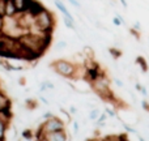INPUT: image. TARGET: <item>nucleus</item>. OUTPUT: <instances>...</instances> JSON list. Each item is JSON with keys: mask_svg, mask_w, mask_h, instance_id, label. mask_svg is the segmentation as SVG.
Instances as JSON below:
<instances>
[{"mask_svg": "<svg viewBox=\"0 0 149 141\" xmlns=\"http://www.w3.org/2000/svg\"><path fill=\"white\" fill-rule=\"evenodd\" d=\"M51 116H52L51 113H46V114H43V116H42V118H43V119H49V118H51Z\"/></svg>", "mask_w": 149, "mask_h": 141, "instance_id": "35", "label": "nucleus"}, {"mask_svg": "<svg viewBox=\"0 0 149 141\" xmlns=\"http://www.w3.org/2000/svg\"><path fill=\"white\" fill-rule=\"evenodd\" d=\"M7 129H8V123H5L1 118H0V139L5 141V135H7Z\"/></svg>", "mask_w": 149, "mask_h": 141, "instance_id": "14", "label": "nucleus"}, {"mask_svg": "<svg viewBox=\"0 0 149 141\" xmlns=\"http://www.w3.org/2000/svg\"><path fill=\"white\" fill-rule=\"evenodd\" d=\"M22 137L26 140H30V139H33V133H31L30 129H25V131L22 132Z\"/></svg>", "mask_w": 149, "mask_h": 141, "instance_id": "22", "label": "nucleus"}, {"mask_svg": "<svg viewBox=\"0 0 149 141\" xmlns=\"http://www.w3.org/2000/svg\"><path fill=\"white\" fill-rule=\"evenodd\" d=\"M46 139L49 141H68V135L65 132V129L63 131H58V132H52V133H47L45 135Z\"/></svg>", "mask_w": 149, "mask_h": 141, "instance_id": "5", "label": "nucleus"}, {"mask_svg": "<svg viewBox=\"0 0 149 141\" xmlns=\"http://www.w3.org/2000/svg\"><path fill=\"white\" fill-rule=\"evenodd\" d=\"M94 141H106V140H105V137H103V139H94Z\"/></svg>", "mask_w": 149, "mask_h": 141, "instance_id": "39", "label": "nucleus"}, {"mask_svg": "<svg viewBox=\"0 0 149 141\" xmlns=\"http://www.w3.org/2000/svg\"><path fill=\"white\" fill-rule=\"evenodd\" d=\"M12 102H10V98L5 94L3 90H0V111L1 110H5V108L10 107Z\"/></svg>", "mask_w": 149, "mask_h": 141, "instance_id": "9", "label": "nucleus"}, {"mask_svg": "<svg viewBox=\"0 0 149 141\" xmlns=\"http://www.w3.org/2000/svg\"><path fill=\"white\" fill-rule=\"evenodd\" d=\"M3 26H4V16H0V30H3Z\"/></svg>", "mask_w": 149, "mask_h": 141, "instance_id": "33", "label": "nucleus"}, {"mask_svg": "<svg viewBox=\"0 0 149 141\" xmlns=\"http://www.w3.org/2000/svg\"><path fill=\"white\" fill-rule=\"evenodd\" d=\"M65 129V124L59 116L52 115L51 118L45 119L43 123L39 126L38 132H37V137L45 136L47 133H52V132H58V131H63Z\"/></svg>", "mask_w": 149, "mask_h": 141, "instance_id": "3", "label": "nucleus"}, {"mask_svg": "<svg viewBox=\"0 0 149 141\" xmlns=\"http://www.w3.org/2000/svg\"><path fill=\"white\" fill-rule=\"evenodd\" d=\"M82 55L88 59H94V50L90 46H84L82 47Z\"/></svg>", "mask_w": 149, "mask_h": 141, "instance_id": "13", "label": "nucleus"}, {"mask_svg": "<svg viewBox=\"0 0 149 141\" xmlns=\"http://www.w3.org/2000/svg\"><path fill=\"white\" fill-rule=\"evenodd\" d=\"M55 28L54 13L45 8L42 12L34 16V25L30 29L31 33H52Z\"/></svg>", "mask_w": 149, "mask_h": 141, "instance_id": "1", "label": "nucleus"}, {"mask_svg": "<svg viewBox=\"0 0 149 141\" xmlns=\"http://www.w3.org/2000/svg\"><path fill=\"white\" fill-rule=\"evenodd\" d=\"M107 114L106 113H102L101 114L100 116H98V119L95 122H97V126H103V124H105V122H106V119H107Z\"/></svg>", "mask_w": 149, "mask_h": 141, "instance_id": "19", "label": "nucleus"}, {"mask_svg": "<svg viewBox=\"0 0 149 141\" xmlns=\"http://www.w3.org/2000/svg\"><path fill=\"white\" fill-rule=\"evenodd\" d=\"M140 93H141L144 97H148V90H147V88L143 85V88H141V90H140Z\"/></svg>", "mask_w": 149, "mask_h": 141, "instance_id": "30", "label": "nucleus"}, {"mask_svg": "<svg viewBox=\"0 0 149 141\" xmlns=\"http://www.w3.org/2000/svg\"><path fill=\"white\" fill-rule=\"evenodd\" d=\"M17 9H16L15 4H13L12 0H7V3H5V16H8V17H15V16H17Z\"/></svg>", "mask_w": 149, "mask_h": 141, "instance_id": "8", "label": "nucleus"}, {"mask_svg": "<svg viewBox=\"0 0 149 141\" xmlns=\"http://www.w3.org/2000/svg\"><path fill=\"white\" fill-rule=\"evenodd\" d=\"M43 9H45V7H43L42 3L37 1V0H30V4H29V8H28L26 12L30 13V15L34 17V16H37L39 12H42Z\"/></svg>", "mask_w": 149, "mask_h": 141, "instance_id": "6", "label": "nucleus"}, {"mask_svg": "<svg viewBox=\"0 0 149 141\" xmlns=\"http://www.w3.org/2000/svg\"><path fill=\"white\" fill-rule=\"evenodd\" d=\"M26 106H28V108L33 110V108H36V107H37V103L34 102L33 99H28V101H26Z\"/></svg>", "mask_w": 149, "mask_h": 141, "instance_id": "23", "label": "nucleus"}, {"mask_svg": "<svg viewBox=\"0 0 149 141\" xmlns=\"http://www.w3.org/2000/svg\"><path fill=\"white\" fill-rule=\"evenodd\" d=\"M123 127H124V129H126L127 132H130V133H136V129H134L131 126H128V124L123 123Z\"/></svg>", "mask_w": 149, "mask_h": 141, "instance_id": "25", "label": "nucleus"}, {"mask_svg": "<svg viewBox=\"0 0 149 141\" xmlns=\"http://www.w3.org/2000/svg\"><path fill=\"white\" fill-rule=\"evenodd\" d=\"M68 1H70L71 4L73 5V7H76V8H81V5H80V3L77 1V0H68Z\"/></svg>", "mask_w": 149, "mask_h": 141, "instance_id": "29", "label": "nucleus"}, {"mask_svg": "<svg viewBox=\"0 0 149 141\" xmlns=\"http://www.w3.org/2000/svg\"><path fill=\"white\" fill-rule=\"evenodd\" d=\"M116 17H118V18H119V20H120V21H122V22H123V24H124V18H123V17H122V16H120V15H119V13H116Z\"/></svg>", "mask_w": 149, "mask_h": 141, "instance_id": "38", "label": "nucleus"}, {"mask_svg": "<svg viewBox=\"0 0 149 141\" xmlns=\"http://www.w3.org/2000/svg\"><path fill=\"white\" fill-rule=\"evenodd\" d=\"M0 90H3V89H1V84H0Z\"/></svg>", "mask_w": 149, "mask_h": 141, "instance_id": "42", "label": "nucleus"}, {"mask_svg": "<svg viewBox=\"0 0 149 141\" xmlns=\"http://www.w3.org/2000/svg\"><path fill=\"white\" fill-rule=\"evenodd\" d=\"M51 68L58 73L59 76L64 77V78H76V71H77V64L73 62H70L67 59H56L51 63Z\"/></svg>", "mask_w": 149, "mask_h": 141, "instance_id": "2", "label": "nucleus"}, {"mask_svg": "<svg viewBox=\"0 0 149 141\" xmlns=\"http://www.w3.org/2000/svg\"><path fill=\"white\" fill-rule=\"evenodd\" d=\"M109 52H110V55L114 58V59H120L122 58V55H123V52H122V50L120 49H118V47H115V46H111V47H109Z\"/></svg>", "mask_w": 149, "mask_h": 141, "instance_id": "12", "label": "nucleus"}, {"mask_svg": "<svg viewBox=\"0 0 149 141\" xmlns=\"http://www.w3.org/2000/svg\"><path fill=\"white\" fill-rule=\"evenodd\" d=\"M12 1L17 9V13H25L30 4V0H12Z\"/></svg>", "mask_w": 149, "mask_h": 141, "instance_id": "7", "label": "nucleus"}, {"mask_svg": "<svg viewBox=\"0 0 149 141\" xmlns=\"http://www.w3.org/2000/svg\"><path fill=\"white\" fill-rule=\"evenodd\" d=\"M60 114H62V120L64 122V124H68L71 123V120H72V118H71V113H68L67 110H64V108H60Z\"/></svg>", "mask_w": 149, "mask_h": 141, "instance_id": "15", "label": "nucleus"}, {"mask_svg": "<svg viewBox=\"0 0 149 141\" xmlns=\"http://www.w3.org/2000/svg\"><path fill=\"white\" fill-rule=\"evenodd\" d=\"M100 115H101L100 108H93V110L89 113V119H90V120H97Z\"/></svg>", "mask_w": 149, "mask_h": 141, "instance_id": "16", "label": "nucleus"}, {"mask_svg": "<svg viewBox=\"0 0 149 141\" xmlns=\"http://www.w3.org/2000/svg\"><path fill=\"white\" fill-rule=\"evenodd\" d=\"M135 62H136V64L140 67V69H141L143 73H148V71H149V64H148L147 59H145L144 56L139 55V56L135 59Z\"/></svg>", "mask_w": 149, "mask_h": 141, "instance_id": "10", "label": "nucleus"}, {"mask_svg": "<svg viewBox=\"0 0 149 141\" xmlns=\"http://www.w3.org/2000/svg\"><path fill=\"white\" fill-rule=\"evenodd\" d=\"M106 74V71L102 69V67H101L100 63H97V64L94 65L93 68H89V69H86L85 72V77H84V81H86L88 84H92V82L97 81L100 77L105 76Z\"/></svg>", "mask_w": 149, "mask_h": 141, "instance_id": "4", "label": "nucleus"}, {"mask_svg": "<svg viewBox=\"0 0 149 141\" xmlns=\"http://www.w3.org/2000/svg\"><path fill=\"white\" fill-rule=\"evenodd\" d=\"M148 39H149V37H148Z\"/></svg>", "mask_w": 149, "mask_h": 141, "instance_id": "43", "label": "nucleus"}, {"mask_svg": "<svg viewBox=\"0 0 149 141\" xmlns=\"http://www.w3.org/2000/svg\"><path fill=\"white\" fill-rule=\"evenodd\" d=\"M54 1H55V5H56V8L60 10V12L63 13V16H64V17L73 18V17H72V15H71V13H70V10L67 9V7H65V5L63 4V1H62V0H54Z\"/></svg>", "mask_w": 149, "mask_h": 141, "instance_id": "11", "label": "nucleus"}, {"mask_svg": "<svg viewBox=\"0 0 149 141\" xmlns=\"http://www.w3.org/2000/svg\"><path fill=\"white\" fill-rule=\"evenodd\" d=\"M141 88H143V85L140 84V82H136V84H135V89H136L137 92H140V90H141Z\"/></svg>", "mask_w": 149, "mask_h": 141, "instance_id": "32", "label": "nucleus"}, {"mask_svg": "<svg viewBox=\"0 0 149 141\" xmlns=\"http://www.w3.org/2000/svg\"><path fill=\"white\" fill-rule=\"evenodd\" d=\"M67 47V42L65 41H60V42H58V44L55 46V50L56 51H59V50H63V49H65Z\"/></svg>", "mask_w": 149, "mask_h": 141, "instance_id": "21", "label": "nucleus"}, {"mask_svg": "<svg viewBox=\"0 0 149 141\" xmlns=\"http://www.w3.org/2000/svg\"><path fill=\"white\" fill-rule=\"evenodd\" d=\"M139 141H145V140L143 139V137H141V136H140V135H139Z\"/></svg>", "mask_w": 149, "mask_h": 141, "instance_id": "40", "label": "nucleus"}, {"mask_svg": "<svg viewBox=\"0 0 149 141\" xmlns=\"http://www.w3.org/2000/svg\"><path fill=\"white\" fill-rule=\"evenodd\" d=\"M114 82L116 84V86H118V88H123V86H124V84H123V81H122V80L115 78V80H114Z\"/></svg>", "mask_w": 149, "mask_h": 141, "instance_id": "28", "label": "nucleus"}, {"mask_svg": "<svg viewBox=\"0 0 149 141\" xmlns=\"http://www.w3.org/2000/svg\"><path fill=\"white\" fill-rule=\"evenodd\" d=\"M85 141H94V139H88V140H85Z\"/></svg>", "mask_w": 149, "mask_h": 141, "instance_id": "41", "label": "nucleus"}, {"mask_svg": "<svg viewBox=\"0 0 149 141\" xmlns=\"http://www.w3.org/2000/svg\"><path fill=\"white\" fill-rule=\"evenodd\" d=\"M73 132L74 133L79 132V123H77V122H73Z\"/></svg>", "mask_w": 149, "mask_h": 141, "instance_id": "31", "label": "nucleus"}, {"mask_svg": "<svg viewBox=\"0 0 149 141\" xmlns=\"http://www.w3.org/2000/svg\"><path fill=\"white\" fill-rule=\"evenodd\" d=\"M128 31H130V34H131V35L134 37L135 39H136V41H140V39H141V34H140L141 31L135 30V29L132 28V26H131V28H128Z\"/></svg>", "mask_w": 149, "mask_h": 141, "instance_id": "17", "label": "nucleus"}, {"mask_svg": "<svg viewBox=\"0 0 149 141\" xmlns=\"http://www.w3.org/2000/svg\"><path fill=\"white\" fill-rule=\"evenodd\" d=\"M64 24L68 29H72V30H76V26H74V20L73 18H68L64 17Z\"/></svg>", "mask_w": 149, "mask_h": 141, "instance_id": "18", "label": "nucleus"}, {"mask_svg": "<svg viewBox=\"0 0 149 141\" xmlns=\"http://www.w3.org/2000/svg\"><path fill=\"white\" fill-rule=\"evenodd\" d=\"M37 141H49L46 139V136H41V137H37Z\"/></svg>", "mask_w": 149, "mask_h": 141, "instance_id": "36", "label": "nucleus"}, {"mask_svg": "<svg viewBox=\"0 0 149 141\" xmlns=\"http://www.w3.org/2000/svg\"><path fill=\"white\" fill-rule=\"evenodd\" d=\"M105 113L107 114L110 118H115V116H116V111L114 110V108H111V107H106L105 108Z\"/></svg>", "mask_w": 149, "mask_h": 141, "instance_id": "20", "label": "nucleus"}, {"mask_svg": "<svg viewBox=\"0 0 149 141\" xmlns=\"http://www.w3.org/2000/svg\"><path fill=\"white\" fill-rule=\"evenodd\" d=\"M141 107H143V110H145L147 113H149V102L147 99H143L141 101Z\"/></svg>", "mask_w": 149, "mask_h": 141, "instance_id": "24", "label": "nucleus"}, {"mask_svg": "<svg viewBox=\"0 0 149 141\" xmlns=\"http://www.w3.org/2000/svg\"><path fill=\"white\" fill-rule=\"evenodd\" d=\"M76 107H74V106H71V108H70V113L71 114H76Z\"/></svg>", "mask_w": 149, "mask_h": 141, "instance_id": "37", "label": "nucleus"}, {"mask_svg": "<svg viewBox=\"0 0 149 141\" xmlns=\"http://www.w3.org/2000/svg\"><path fill=\"white\" fill-rule=\"evenodd\" d=\"M113 24H114V25H115V26H120V25H123V22H122V21L119 20V18L116 17V16L113 18Z\"/></svg>", "mask_w": 149, "mask_h": 141, "instance_id": "26", "label": "nucleus"}, {"mask_svg": "<svg viewBox=\"0 0 149 141\" xmlns=\"http://www.w3.org/2000/svg\"><path fill=\"white\" fill-rule=\"evenodd\" d=\"M132 28L135 29V30H137V31H141V25H140V22L139 21H136V22L132 25Z\"/></svg>", "mask_w": 149, "mask_h": 141, "instance_id": "27", "label": "nucleus"}, {"mask_svg": "<svg viewBox=\"0 0 149 141\" xmlns=\"http://www.w3.org/2000/svg\"><path fill=\"white\" fill-rule=\"evenodd\" d=\"M119 3H120V5L123 8H127L128 7V4H127V0H119Z\"/></svg>", "mask_w": 149, "mask_h": 141, "instance_id": "34", "label": "nucleus"}]
</instances>
